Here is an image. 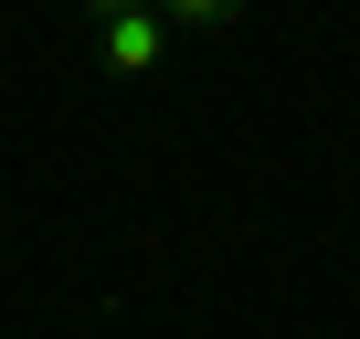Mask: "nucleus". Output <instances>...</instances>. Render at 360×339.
<instances>
[{"instance_id": "1", "label": "nucleus", "mask_w": 360, "mask_h": 339, "mask_svg": "<svg viewBox=\"0 0 360 339\" xmlns=\"http://www.w3.org/2000/svg\"><path fill=\"white\" fill-rule=\"evenodd\" d=\"M96 43H106V75H159L169 22H159V11H127V22H96Z\"/></svg>"}, {"instance_id": "2", "label": "nucleus", "mask_w": 360, "mask_h": 339, "mask_svg": "<svg viewBox=\"0 0 360 339\" xmlns=\"http://www.w3.org/2000/svg\"><path fill=\"white\" fill-rule=\"evenodd\" d=\"M148 11H159L169 32H223V22L244 11V0H148Z\"/></svg>"}, {"instance_id": "3", "label": "nucleus", "mask_w": 360, "mask_h": 339, "mask_svg": "<svg viewBox=\"0 0 360 339\" xmlns=\"http://www.w3.org/2000/svg\"><path fill=\"white\" fill-rule=\"evenodd\" d=\"M127 11H148V0H85V22H127Z\"/></svg>"}]
</instances>
